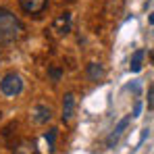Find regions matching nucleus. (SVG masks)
I'll return each instance as SVG.
<instances>
[{
  "label": "nucleus",
  "instance_id": "nucleus-1",
  "mask_svg": "<svg viewBox=\"0 0 154 154\" xmlns=\"http://www.w3.org/2000/svg\"><path fill=\"white\" fill-rule=\"evenodd\" d=\"M25 35V25L19 17H15L11 11L0 8V44H13L19 42Z\"/></svg>",
  "mask_w": 154,
  "mask_h": 154
},
{
  "label": "nucleus",
  "instance_id": "nucleus-2",
  "mask_svg": "<svg viewBox=\"0 0 154 154\" xmlns=\"http://www.w3.org/2000/svg\"><path fill=\"white\" fill-rule=\"evenodd\" d=\"M0 92H2L6 98L19 96V94L23 92V79H21V75L15 73V71L6 73V75L0 79Z\"/></svg>",
  "mask_w": 154,
  "mask_h": 154
},
{
  "label": "nucleus",
  "instance_id": "nucleus-3",
  "mask_svg": "<svg viewBox=\"0 0 154 154\" xmlns=\"http://www.w3.org/2000/svg\"><path fill=\"white\" fill-rule=\"evenodd\" d=\"M75 108H77L75 94H73V92H67L65 98H63V115H60V119H63L65 125H71V123H73V119H75Z\"/></svg>",
  "mask_w": 154,
  "mask_h": 154
},
{
  "label": "nucleus",
  "instance_id": "nucleus-4",
  "mask_svg": "<svg viewBox=\"0 0 154 154\" xmlns=\"http://www.w3.org/2000/svg\"><path fill=\"white\" fill-rule=\"evenodd\" d=\"M29 119H31L33 125H46V123H50V119H52V108L46 106V104H35L29 110Z\"/></svg>",
  "mask_w": 154,
  "mask_h": 154
},
{
  "label": "nucleus",
  "instance_id": "nucleus-5",
  "mask_svg": "<svg viewBox=\"0 0 154 154\" xmlns=\"http://www.w3.org/2000/svg\"><path fill=\"white\" fill-rule=\"evenodd\" d=\"M19 4H21V11H23V13L38 17L40 13H44V11H46L48 0H19Z\"/></svg>",
  "mask_w": 154,
  "mask_h": 154
},
{
  "label": "nucleus",
  "instance_id": "nucleus-6",
  "mask_svg": "<svg viewBox=\"0 0 154 154\" xmlns=\"http://www.w3.org/2000/svg\"><path fill=\"white\" fill-rule=\"evenodd\" d=\"M52 31L56 35H67L71 31V13H60L52 21Z\"/></svg>",
  "mask_w": 154,
  "mask_h": 154
},
{
  "label": "nucleus",
  "instance_id": "nucleus-7",
  "mask_svg": "<svg viewBox=\"0 0 154 154\" xmlns=\"http://www.w3.org/2000/svg\"><path fill=\"white\" fill-rule=\"evenodd\" d=\"M131 119H133V117L127 115L125 119H121V121L117 123V127L112 129V131H110V135L106 137V146H108V148H115V144L119 142V137H121V135H123V131L127 129V125L131 123Z\"/></svg>",
  "mask_w": 154,
  "mask_h": 154
},
{
  "label": "nucleus",
  "instance_id": "nucleus-8",
  "mask_svg": "<svg viewBox=\"0 0 154 154\" xmlns=\"http://www.w3.org/2000/svg\"><path fill=\"white\" fill-rule=\"evenodd\" d=\"M85 73H88L90 81H102L104 77H106V69H104L102 63H90L85 67Z\"/></svg>",
  "mask_w": 154,
  "mask_h": 154
},
{
  "label": "nucleus",
  "instance_id": "nucleus-9",
  "mask_svg": "<svg viewBox=\"0 0 154 154\" xmlns=\"http://www.w3.org/2000/svg\"><path fill=\"white\" fill-rule=\"evenodd\" d=\"M38 148H35V142L33 140H21L15 148H13V154H35Z\"/></svg>",
  "mask_w": 154,
  "mask_h": 154
},
{
  "label": "nucleus",
  "instance_id": "nucleus-10",
  "mask_svg": "<svg viewBox=\"0 0 154 154\" xmlns=\"http://www.w3.org/2000/svg\"><path fill=\"white\" fill-rule=\"evenodd\" d=\"M144 54H146V52L142 50V48H140V50H135V52H133V56H131V60H129V71H131V73H140V71H142V63H144Z\"/></svg>",
  "mask_w": 154,
  "mask_h": 154
},
{
  "label": "nucleus",
  "instance_id": "nucleus-11",
  "mask_svg": "<svg viewBox=\"0 0 154 154\" xmlns=\"http://www.w3.org/2000/svg\"><path fill=\"white\" fill-rule=\"evenodd\" d=\"M48 77H50L52 83H56V81H60V77H63V71H60L58 67H50V69H48Z\"/></svg>",
  "mask_w": 154,
  "mask_h": 154
},
{
  "label": "nucleus",
  "instance_id": "nucleus-12",
  "mask_svg": "<svg viewBox=\"0 0 154 154\" xmlns=\"http://www.w3.org/2000/svg\"><path fill=\"white\" fill-rule=\"evenodd\" d=\"M54 140H56V129H50L46 133V142H48V152L54 154Z\"/></svg>",
  "mask_w": 154,
  "mask_h": 154
},
{
  "label": "nucleus",
  "instance_id": "nucleus-13",
  "mask_svg": "<svg viewBox=\"0 0 154 154\" xmlns=\"http://www.w3.org/2000/svg\"><path fill=\"white\" fill-rule=\"evenodd\" d=\"M148 108H150V110H154V88H150V90H148Z\"/></svg>",
  "mask_w": 154,
  "mask_h": 154
},
{
  "label": "nucleus",
  "instance_id": "nucleus-14",
  "mask_svg": "<svg viewBox=\"0 0 154 154\" xmlns=\"http://www.w3.org/2000/svg\"><path fill=\"white\" fill-rule=\"evenodd\" d=\"M140 110H142V104L137 102V104H135V108H133V115H131V117H140Z\"/></svg>",
  "mask_w": 154,
  "mask_h": 154
},
{
  "label": "nucleus",
  "instance_id": "nucleus-15",
  "mask_svg": "<svg viewBox=\"0 0 154 154\" xmlns=\"http://www.w3.org/2000/svg\"><path fill=\"white\" fill-rule=\"evenodd\" d=\"M148 21H150V25H154V13H150V17H148Z\"/></svg>",
  "mask_w": 154,
  "mask_h": 154
},
{
  "label": "nucleus",
  "instance_id": "nucleus-16",
  "mask_svg": "<svg viewBox=\"0 0 154 154\" xmlns=\"http://www.w3.org/2000/svg\"><path fill=\"white\" fill-rule=\"evenodd\" d=\"M0 63H2V54H0Z\"/></svg>",
  "mask_w": 154,
  "mask_h": 154
}]
</instances>
